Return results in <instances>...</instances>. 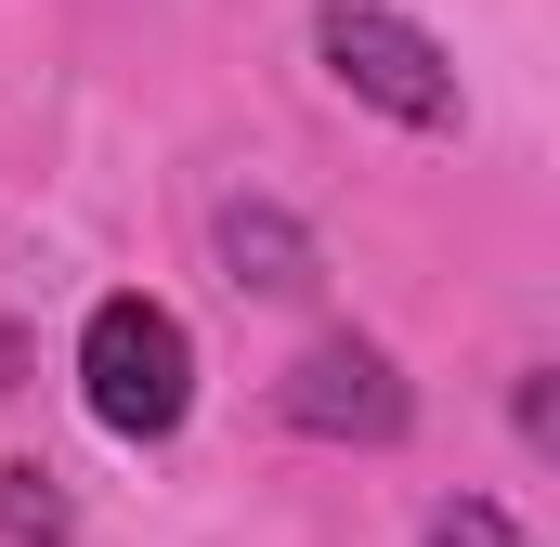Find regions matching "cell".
Listing matches in <instances>:
<instances>
[{
  "label": "cell",
  "instance_id": "6da1fadb",
  "mask_svg": "<svg viewBox=\"0 0 560 547\" xmlns=\"http://www.w3.org/2000/svg\"><path fill=\"white\" fill-rule=\"evenodd\" d=\"M79 405L105 417L118 443H170L183 405H196V339H183V313L170 300H92V326H79Z\"/></svg>",
  "mask_w": 560,
  "mask_h": 547
},
{
  "label": "cell",
  "instance_id": "7a4b0ae2",
  "mask_svg": "<svg viewBox=\"0 0 560 547\" xmlns=\"http://www.w3.org/2000/svg\"><path fill=\"white\" fill-rule=\"evenodd\" d=\"M313 53H326V79H339L352 105H378V118H405V131H456V66H443L430 26L378 13V0H326V13H313Z\"/></svg>",
  "mask_w": 560,
  "mask_h": 547
},
{
  "label": "cell",
  "instance_id": "3957f363",
  "mask_svg": "<svg viewBox=\"0 0 560 547\" xmlns=\"http://www.w3.org/2000/svg\"><path fill=\"white\" fill-rule=\"evenodd\" d=\"M275 405H287V430H313V443H405L418 392H405V365H392L378 339H313L275 379Z\"/></svg>",
  "mask_w": 560,
  "mask_h": 547
},
{
  "label": "cell",
  "instance_id": "277c9868",
  "mask_svg": "<svg viewBox=\"0 0 560 547\" xmlns=\"http://www.w3.org/2000/svg\"><path fill=\"white\" fill-rule=\"evenodd\" d=\"M222 261H235V287H261V300H300V287H313V235H300V222H287L275 196H222Z\"/></svg>",
  "mask_w": 560,
  "mask_h": 547
},
{
  "label": "cell",
  "instance_id": "5b68a950",
  "mask_svg": "<svg viewBox=\"0 0 560 547\" xmlns=\"http://www.w3.org/2000/svg\"><path fill=\"white\" fill-rule=\"evenodd\" d=\"M66 535H79L66 482H52L39 456H13V469H0V547H66Z\"/></svg>",
  "mask_w": 560,
  "mask_h": 547
},
{
  "label": "cell",
  "instance_id": "8992f818",
  "mask_svg": "<svg viewBox=\"0 0 560 547\" xmlns=\"http://www.w3.org/2000/svg\"><path fill=\"white\" fill-rule=\"evenodd\" d=\"M430 547H535V535H522L495 496H443V509H430Z\"/></svg>",
  "mask_w": 560,
  "mask_h": 547
},
{
  "label": "cell",
  "instance_id": "52a82bcc",
  "mask_svg": "<svg viewBox=\"0 0 560 547\" xmlns=\"http://www.w3.org/2000/svg\"><path fill=\"white\" fill-rule=\"evenodd\" d=\"M522 443H535V456L560 443V392H548V365H522Z\"/></svg>",
  "mask_w": 560,
  "mask_h": 547
}]
</instances>
